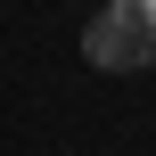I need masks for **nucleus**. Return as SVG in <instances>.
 <instances>
[{"instance_id":"1","label":"nucleus","mask_w":156,"mask_h":156,"mask_svg":"<svg viewBox=\"0 0 156 156\" xmlns=\"http://www.w3.org/2000/svg\"><path fill=\"white\" fill-rule=\"evenodd\" d=\"M82 58L99 74H140V66H156V0H107V8H90Z\"/></svg>"}]
</instances>
